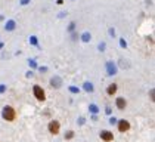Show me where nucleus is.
<instances>
[{"label": "nucleus", "mask_w": 155, "mask_h": 142, "mask_svg": "<svg viewBox=\"0 0 155 142\" xmlns=\"http://www.w3.org/2000/svg\"><path fill=\"white\" fill-rule=\"evenodd\" d=\"M30 42H31L33 45H37V38H36V37H31V38H30Z\"/></svg>", "instance_id": "12"}, {"label": "nucleus", "mask_w": 155, "mask_h": 142, "mask_svg": "<svg viewBox=\"0 0 155 142\" xmlns=\"http://www.w3.org/2000/svg\"><path fill=\"white\" fill-rule=\"evenodd\" d=\"M115 104H117V108L118 110H124L126 105H127V102H126L124 98H117V102H115Z\"/></svg>", "instance_id": "7"}, {"label": "nucleus", "mask_w": 155, "mask_h": 142, "mask_svg": "<svg viewBox=\"0 0 155 142\" xmlns=\"http://www.w3.org/2000/svg\"><path fill=\"white\" fill-rule=\"evenodd\" d=\"M89 38H90V34H89V33H84V34H83V40H84V42H89Z\"/></svg>", "instance_id": "11"}, {"label": "nucleus", "mask_w": 155, "mask_h": 142, "mask_svg": "<svg viewBox=\"0 0 155 142\" xmlns=\"http://www.w3.org/2000/svg\"><path fill=\"white\" fill-rule=\"evenodd\" d=\"M28 3V0H22V5H27Z\"/></svg>", "instance_id": "13"}, {"label": "nucleus", "mask_w": 155, "mask_h": 142, "mask_svg": "<svg viewBox=\"0 0 155 142\" xmlns=\"http://www.w3.org/2000/svg\"><path fill=\"white\" fill-rule=\"evenodd\" d=\"M100 139L105 141V142H111L114 139V135L109 132V130H102L100 132Z\"/></svg>", "instance_id": "5"}, {"label": "nucleus", "mask_w": 155, "mask_h": 142, "mask_svg": "<svg viewBox=\"0 0 155 142\" xmlns=\"http://www.w3.org/2000/svg\"><path fill=\"white\" fill-rule=\"evenodd\" d=\"M33 92H34V96L37 98V101H44L46 99V93H44V90H43V87H40V86H34L33 87Z\"/></svg>", "instance_id": "2"}, {"label": "nucleus", "mask_w": 155, "mask_h": 142, "mask_svg": "<svg viewBox=\"0 0 155 142\" xmlns=\"http://www.w3.org/2000/svg\"><path fill=\"white\" fill-rule=\"evenodd\" d=\"M47 129H49V132H50L52 135H58L59 130H61V124H59V121H56V120H52V121L49 123Z\"/></svg>", "instance_id": "3"}, {"label": "nucleus", "mask_w": 155, "mask_h": 142, "mask_svg": "<svg viewBox=\"0 0 155 142\" xmlns=\"http://www.w3.org/2000/svg\"><path fill=\"white\" fill-rule=\"evenodd\" d=\"M118 130H120L121 133L128 132V130H130V123H128L127 120H120V121H118Z\"/></svg>", "instance_id": "4"}, {"label": "nucleus", "mask_w": 155, "mask_h": 142, "mask_svg": "<svg viewBox=\"0 0 155 142\" xmlns=\"http://www.w3.org/2000/svg\"><path fill=\"white\" fill-rule=\"evenodd\" d=\"M72 136H74V132H71V130L68 133H65V139H71Z\"/></svg>", "instance_id": "10"}, {"label": "nucleus", "mask_w": 155, "mask_h": 142, "mask_svg": "<svg viewBox=\"0 0 155 142\" xmlns=\"http://www.w3.org/2000/svg\"><path fill=\"white\" fill-rule=\"evenodd\" d=\"M117 89H118V86L115 84V83H112V84H109V86H108V89H107V93H108L109 96H114L115 93H117Z\"/></svg>", "instance_id": "6"}, {"label": "nucleus", "mask_w": 155, "mask_h": 142, "mask_svg": "<svg viewBox=\"0 0 155 142\" xmlns=\"http://www.w3.org/2000/svg\"><path fill=\"white\" fill-rule=\"evenodd\" d=\"M2 115H3V119H5L6 121H14V120L16 119V113H15V110L12 108L10 105H6V107L3 108Z\"/></svg>", "instance_id": "1"}, {"label": "nucleus", "mask_w": 155, "mask_h": 142, "mask_svg": "<svg viewBox=\"0 0 155 142\" xmlns=\"http://www.w3.org/2000/svg\"><path fill=\"white\" fill-rule=\"evenodd\" d=\"M14 28H15V22L14 21H9L6 24V30H14Z\"/></svg>", "instance_id": "8"}, {"label": "nucleus", "mask_w": 155, "mask_h": 142, "mask_svg": "<svg viewBox=\"0 0 155 142\" xmlns=\"http://www.w3.org/2000/svg\"><path fill=\"white\" fill-rule=\"evenodd\" d=\"M108 71H109V74H114V73H115V67L112 65L111 62L108 64Z\"/></svg>", "instance_id": "9"}]
</instances>
